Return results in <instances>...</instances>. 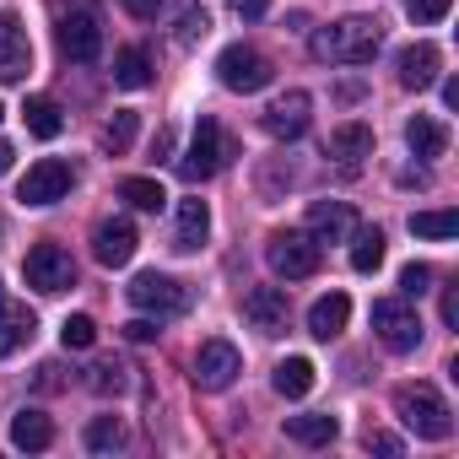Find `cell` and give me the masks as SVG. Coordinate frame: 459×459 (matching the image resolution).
Masks as SVG:
<instances>
[{
  "label": "cell",
  "instance_id": "5b68a950",
  "mask_svg": "<svg viewBox=\"0 0 459 459\" xmlns=\"http://www.w3.org/2000/svg\"><path fill=\"white\" fill-rule=\"evenodd\" d=\"M71 184H76L71 162H60V157H44V162H33V168L22 173V184H17V200H22V205H33V211H44V205L65 200V195H71Z\"/></svg>",
  "mask_w": 459,
  "mask_h": 459
},
{
  "label": "cell",
  "instance_id": "30bf717a",
  "mask_svg": "<svg viewBox=\"0 0 459 459\" xmlns=\"http://www.w3.org/2000/svg\"><path fill=\"white\" fill-rule=\"evenodd\" d=\"M244 373V357H238V346L233 341H205L200 351H195V384L200 389H227V384H233Z\"/></svg>",
  "mask_w": 459,
  "mask_h": 459
},
{
  "label": "cell",
  "instance_id": "83f0119b",
  "mask_svg": "<svg viewBox=\"0 0 459 459\" xmlns=\"http://www.w3.org/2000/svg\"><path fill=\"white\" fill-rule=\"evenodd\" d=\"M22 125H28L39 141H55L65 119H60V108H55L49 98H28V103H22Z\"/></svg>",
  "mask_w": 459,
  "mask_h": 459
},
{
  "label": "cell",
  "instance_id": "f35d334b",
  "mask_svg": "<svg viewBox=\"0 0 459 459\" xmlns=\"http://www.w3.org/2000/svg\"><path fill=\"white\" fill-rule=\"evenodd\" d=\"M125 335H130V341H157V325H152V319H130Z\"/></svg>",
  "mask_w": 459,
  "mask_h": 459
},
{
  "label": "cell",
  "instance_id": "e0dca14e",
  "mask_svg": "<svg viewBox=\"0 0 459 459\" xmlns=\"http://www.w3.org/2000/svg\"><path fill=\"white\" fill-rule=\"evenodd\" d=\"M244 319L260 330V335H281L287 330V292L281 287H255L244 298Z\"/></svg>",
  "mask_w": 459,
  "mask_h": 459
},
{
  "label": "cell",
  "instance_id": "7a4b0ae2",
  "mask_svg": "<svg viewBox=\"0 0 459 459\" xmlns=\"http://www.w3.org/2000/svg\"><path fill=\"white\" fill-rule=\"evenodd\" d=\"M394 416H400L416 437H427V443H443V437L454 432V411H448V400H443L432 384H400V389H394Z\"/></svg>",
  "mask_w": 459,
  "mask_h": 459
},
{
  "label": "cell",
  "instance_id": "1f68e13d",
  "mask_svg": "<svg viewBox=\"0 0 459 459\" xmlns=\"http://www.w3.org/2000/svg\"><path fill=\"white\" fill-rule=\"evenodd\" d=\"M135 125H141V119H135L130 108H119V114H114V119L103 125V152L125 157V152H130V141H135Z\"/></svg>",
  "mask_w": 459,
  "mask_h": 459
},
{
  "label": "cell",
  "instance_id": "b9f144b4",
  "mask_svg": "<svg viewBox=\"0 0 459 459\" xmlns=\"http://www.w3.org/2000/svg\"><path fill=\"white\" fill-rule=\"evenodd\" d=\"M368 443H373L378 454H400V437H384V432H378V437H368Z\"/></svg>",
  "mask_w": 459,
  "mask_h": 459
},
{
  "label": "cell",
  "instance_id": "7c38bea8",
  "mask_svg": "<svg viewBox=\"0 0 459 459\" xmlns=\"http://www.w3.org/2000/svg\"><path fill=\"white\" fill-rule=\"evenodd\" d=\"M303 233H308L314 244H346V238L357 233V211H351L346 200H314Z\"/></svg>",
  "mask_w": 459,
  "mask_h": 459
},
{
  "label": "cell",
  "instance_id": "d6a6232c",
  "mask_svg": "<svg viewBox=\"0 0 459 459\" xmlns=\"http://www.w3.org/2000/svg\"><path fill=\"white\" fill-rule=\"evenodd\" d=\"M87 448H92V454H114V448H125V421H119V416H98V421L87 427Z\"/></svg>",
  "mask_w": 459,
  "mask_h": 459
},
{
  "label": "cell",
  "instance_id": "8fae6325",
  "mask_svg": "<svg viewBox=\"0 0 459 459\" xmlns=\"http://www.w3.org/2000/svg\"><path fill=\"white\" fill-rule=\"evenodd\" d=\"M33 71V44L22 33V17L17 12H0V87H12Z\"/></svg>",
  "mask_w": 459,
  "mask_h": 459
},
{
  "label": "cell",
  "instance_id": "f1b7e54d",
  "mask_svg": "<svg viewBox=\"0 0 459 459\" xmlns=\"http://www.w3.org/2000/svg\"><path fill=\"white\" fill-rule=\"evenodd\" d=\"M22 341H33V314L28 308H0V357H12Z\"/></svg>",
  "mask_w": 459,
  "mask_h": 459
},
{
  "label": "cell",
  "instance_id": "2e32d148",
  "mask_svg": "<svg viewBox=\"0 0 459 459\" xmlns=\"http://www.w3.org/2000/svg\"><path fill=\"white\" fill-rule=\"evenodd\" d=\"M60 49H65L71 60L92 65V60L103 55V28H98V17H92V12H71V17L60 22Z\"/></svg>",
  "mask_w": 459,
  "mask_h": 459
},
{
  "label": "cell",
  "instance_id": "d6986e66",
  "mask_svg": "<svg viewBox=\"0 0 459 459\" xmlns=\"http://www.w3.org/2000/svg\"><path fill=\"white\" fill-rule=\"evenodd\" d=\"M437 65H443L437 44H411V49H400V87H411V92L432 87V82H437Z\"/></svg>",
  "mask_w": 459,
  "mask_h": 459
},
{
  "label": "cell",
  "instance_id": "5bb4252c",
  "mask_svg": "<svg viewBox=\"0 0 459 459\" xmlns=\"http://www.w3.org/2000/svg\"><path fill=\"white\" fill-rule=\"evenodd\" d=\"M308 119H314V98L308 92H287V98H276L271 108H265V135H276V141H298L303 130H308Z\"/></svg>",
  "mask_w": 459,
  "mask_h": 459
},
{
  "label": "cell",
  "instance_id": "3957f363",
  "mask_svg": "<svg viewBox=\"0 0 459 459\" xmlns=\"http://www.w3.org/2000/svg\"><path fill=\"white\" fill-rule=\"evenodd\" d=\"M216 76H221L227 92H265L276 71H271V60H265L260 49H249V44H227V49L216 55Z\"/></svg>",
  "mask_w": 459,
  "mask_h": 459
},
{
  "label": "cell",
  "instance_id": "74e56055",
  "mask_svg": "<svg viewBox=\"0 0 459 459\" xmlns=\"http://www.w3.org/2000/svg\"><path fill=\"white\" fill-rule=\"evenodd\" d=\"M119 384H125V378H119V368H108V362H103V368H92V389H119Z\"/></svg>",
  "mask_w": 459,
  "mask_h": 459
},
{
  "label": "cell",
  "instance_id": "4dcf8cb0",
  "mask_svg": "<svg viewBox=\"0 0 459 459\" xmlns=\"http://www.w3.org/2000/svg\"><path fill=\"white\" fill-rule=\"evenodd\" d=\"M411 233L416 238H454L459 233V216L454 211H416L411 216Z\"/></svg>",
  "mask_w": 459,
  "mask_h": 459
},
{
  "label": "cell",
  "instance_id": "52a82bcc",
  "mask_svg": "<svg viewBox=\"0 0 459 459\" xmlns=\"http://www.w3.org/2000/svg\"><path fill=\"white\" fill-rule=\"evenodd\" d=\"M227 157H233V146H227L221 125H216V119H200V125H195V141H189V152H184V162H178V173L195 184V178L221 173V162H227Z\"/></svg>",
  "mask_w": 459,
  "mask_h": 459
},
{
  "label": "cell",
  "instance_id": "8992f818",
  "mask_svg": "<svg viewBox=\"0 0 459 459\" xmlns=\"http://www.w3.org/2000/svg\"><path fill=\"white\" fill-rule=\"evenodd\" d=\"M125 292H130V303H135L141 314H157V319H168V314H184V308H189V287H184V281H173V276H162V271H141Z\"/></svg>",
  "mask_w": 459,
  "mask_h": 459
},
{
  "label": "cell",
  "instance_id": "9a60e30c",
  "mask_svg": "<svg viewBox=\"0 0 459 459\" xmlns=\"http://www.w3.org/2000/svg\"><path fill=\"white\" fill-rule=\"evenodd\" d=\"M157 17L168 22V33H173V44H178V49H195V44L211 33V17L200 12V0H162Z\"/></svg>",
  "mask_w": 459,
  "mask_h": 459
},
{
  "label": "cell",
  "instance_id": "8d00e7d4",
  "mask_svg": "<svg viewBox=\"0 0 459 459\" xmlns=\"http://www.w3.org/2000/svg\"><path fill=\"white\" fill-rule=\"evenodd\" d=\"M233 12H238L244 22H260V17L271 12V0H233Z\"/></svg>",
  "mask_w": 459,
  "mask_h": 459
},
{
  "label": "cell",
  "instance_id": "836d02e7",
  "mask_svg": "<svg viewBox=\"0 0 459 459\" xmlns=\"http://www.w3.org/2000/svg\"><path fill=\"white\" fill-rule=\"evenodd\" d=\"M60 341H65V351H87V346L98 341V325H92L87 314H71V319L60 325Z\"/></svg>",
  "mask_w": 459,
  "mask_h": 459
},
{
  "label": "cell",
  "instance_id": "603a6c76",
  "mask_svg": "<svg viewBox=\"0 0 459 459\" xmlns=\"http://www.w3.org/2000/svg\"><path fill=\"white\" fill-rule=\"evenodd\" d=\"M405 146H411L416 157H427V162H432V157H443V152H448V130H443L432 114H416V119L405 125Z\"/></svg>",
  "mask_w": 459,
  "mask_h": 459
},
{
  "label": "cell",
  "instance_id": "cb8c5ba5",
  "mask_svg": "<svg viewBox=\"0 0 459 459\" xmlns=\"http://www.w3.org/2000/svg\"><path fill=\"white\" fill-rule=\"evenodd\" d=\"M12 443L28 448V454H44V448L55 443V421H49L44 411H17V421H12Z\"/></svg>",
  "mask_w": 459,
  "mask_h": 459
},
{
  "label": "cell",
  "instance_id": "d590c367",
  "mask_svg": "<svg viewBox=\"0 0 459 459\" xmlns=\"http://www.w3.org/2000/svg\"><path fill=\"white\" fill-rule=\"evenodd\" d=\"M427 287H432V271H427V265H416V260H411V265H405V271H400V292H405V298H421V292H427Z\"/></svg>",
  "mask_w": 459,
  "mask_h": 459
},
{
  "label": "cell",
  "instance_id": "4fadbf2b",
  "mask_svg": "<svg viewBox=\"0 0 459 459\" xmlns=\"http://www.w3.org/2000/svg\"><path fill=\"white\" fill-rule=\"evenodd\" d=\"M135 227L125 221V216H108V221H98L92 227V255H98V265H108V271H119V265H130L135 260Z\"/></svg>",
  "mask_w": 459,
  "mask_h": 459
},
{
  "label": "cell",
  "instance_id": "7402d4cb",
  "mask_svg": "<svg viewBox=\"0 0 459 459\" xmlns=\"http://www.w3.org/2000/svg\"><path fill=\"white\" fill-rule=\"evenodd\" d=\"M287 437L292 443H308V448H325L341 437V421L325 416V411H308V416H287Z\"/></svg>",
  "mask_w": 459,
  "mask_h": 459
},
{
  "label": "cell",
  "instance_id": "ba28073f",
  "mask_svg": "<svg viewBox=\"0 0 459 459\" xmlns=\"http://www.w3.org/2000/svg\"><path fill=\"white\" fill-rule=\"evenodd\" d=\"M265 260H271L276 276H287V281H308V276L319 271V244H314L308 233H276V238L265 244Z\"/></svg>",
  "mask_w": 459,
  "mask_h": 459
},
{
  "label": "cell",
  "instance_id": "4316f807",
  "mask_svg": "<svg viewBox=\"0 0 459 459\" xmlns=\"http://www.w3.org/2000/svg\"><path fill=\"white\" fill-rule=\"evenodd\" d=\"M114 82H119L125 92H141V87L152 82V60H146V49H135V44L119 49V55H114Z\"/></svg>",
  "mask_w": 459,
  "mask_h": 459
},
{
  "label": "cell",
  "instance_id": "e575fe53",
  "mask_svg": "<svg viewBox=\"0 0 459 459\" xmlns=\"http://www.w3.org/2000/svg\"><path fill=\"white\" fill-rule=\"evenodd\" d=\"M448 6H454V0H405V17H411L416 28H427V22H443Z\"/></svg>",
  "mask_w": 459,
  "mask_h": 459
},
{
  "label": "cell",
  "instance_id": "6da1fadb",
  "mask_svg": "<svg viewBox=\"0 0 459 459\" xmlns=\"http://www.w3.org/2000/svg\"><path fill=\"white\" fill-rule=\"evenodd\" d=\"M384 49V22L378 17H341L314 39V55L330 65H373V55Z\"/></svg>",
  "mask_w": 459,
  "mask_h": 459
},
{
  "label": "cell",
  "instance_id": "ac0fdd59",
  "mask_svg": "<svg viewBox=\"0 0 459 459\" xmlns=\"http://www.w3.org/2000/svg\"><path fill=\"white\" fill-rule=\"evenodd\" d=\"M211 233V205L205 200H178V216H173V249L178 255H195Z\"/></svg>",
  "mask_w": 459,
  "mask_h": 459
},
{
  "label": "cell",
  "instance_id": "7bdbcfd3",
  "mask_svg": "<svg viewBox=\"0 0 459 459\" xmlns=\"http://www.w3.org/2000/svg\"><path fill=\"white\" fill-rule=\"evenodd\" d=\"M0 119H6V108H0Z\"/></svg>",
  "mask_w": 459,
  "mask_h": 459
},
{
  "label": "cell",
  "instance_id": "9c48e42d",
  "mask_svg": "<svg viewBox=\"0 0 459 459\" xmlns=\"http://www.w3.org/2000/svg\"><path fill=\"white\" fill-rule=\"evenodd\" d=\"M373 335H378L389 351H416V346H421V319H416L400 298H384V303H373Z\"/></svg>",
  "mask_w": 459,
  "mask_h": 459
},
{
  "label": "cell",
  "instance_id": "44dd1931",
  "mask_svg": "<svg viewBox=\"0 0 459 459\" xmlns=\"http://www.w3.org/2000/svg\"><path fill=\"white\" fill-rule=\"evenodd\" d=\"M330 157H335L341 168H362V162L373 157V130H368V125H341V130H330Z\"/></svg>",
  "mask_w": 459,
  "mask_h": 459
},
{
  "label": "cell",
  "instance_id": "ffe728a7",
  "mask_svg": "<svg viewBox=\"0 0 459 459\" xmlns=\"http://www.w3.org/2000/svg\"><path fill=\"white\" fill-rule=\"evenodd\" d=\"M346 319H351V298H346V292H330V298H319V303L308 308V335H314V341H335V335L346 330Z\"/></svg>",
  "mask_w": 459,
  "mask_h": 459
},
{
  "label": "cell",
  "instance_id": "277c9868",
  "mask_svg": "<svg viewBox=\"0 0 459 459\" xmlns=\"http://www.w3.org/2000/svg\"><path fill=\"white\" fill-rule=\"evenodd\" d=\"M22 281H28L33 292L55 298V292H65V287H76V260H71L60 244H33L28 260H22Z\"/></svg>",
  "mask_w": 459,
  "mask_h": 459
},
{
  "label": "cell",
  "instance_id": "f546056e",
  "mask_svg": "<svg viewBox=\"0 0 459 459\" xmlns=\"http://www.w3.org/2000/svg\"><path fill=\"white\" fill-rule=\"evenodd\" d=\"M119 200H130L135 211H162V205H168V189H162L157 178H125V184H119Z\"/></svg>",
  "mask_w": 459,
  "mask_h": 459
},
{
  "label": "cell",
  "instance_id": "484cf974",
  "mask_svg": "<svg viewBox=\"0 0 459 459\" xmlns=\"http://www.w3.org/2000/svg\"><path fill=\"white\" fill-rule=\"evenodd\" d=\"M276 394H287V400H303L308 389H314V362L308 357H287V362H276Z\"/></svg>",
  "mask_w": 459,
  "mask_h": 459
},
{
  "label": "cell",
  "instance_id": "60d3db41",
  "mask_svg": "<svg viewBox=\"0 0 459 459\" xmlns=\"http://www.w3.org/2000/svg\"><path fill=\"white\" fill-rule=\"evenodd\" d=\"M12 162H17V152H12V141H0V178L12 173Z\"/></svg>",
  "mask_w": 459,
  "mask_h": 459
},
{
  "label": "cell",
  "instance_id": "ab89813d",
  "mask_svg": "<svg viewBox=\"0 0 459 459\" xmlns=\"http://www.w3.org/2000/svg\"><path fill=\"white\" fill-rule=\"evenodd\" d=\"M119 6H125L130 17H157V6H162V0H119Z\"/></svg>",
  "mask_w": 459,
  "mask_h": 459
},
{
  "label": "cell",
  "instance_id": "d4e9b609",
  "mask_svg": "<svg viewBox=\"0 0 459 459\" xmlns=\"http://www.w3.org/2000/svg\"><path fill=\"white\" fill-rule=\"evenodd\" d=\"M346 244H351V271L357 276H373L384 265V233H378V227H357Z\"/></svg>",
  "mask_w": 459,
  "mask_h": 459
}]
</instances>
